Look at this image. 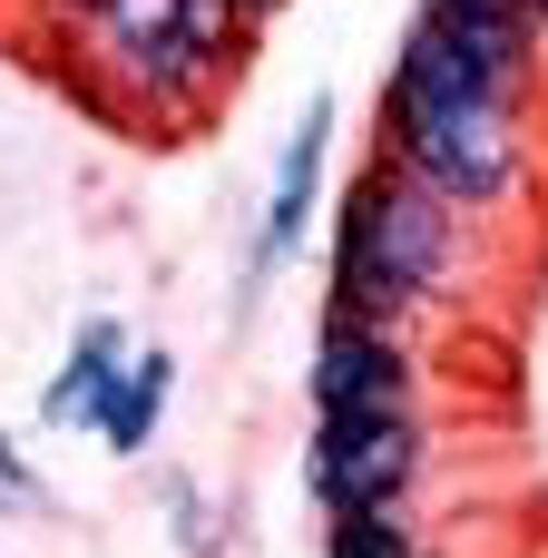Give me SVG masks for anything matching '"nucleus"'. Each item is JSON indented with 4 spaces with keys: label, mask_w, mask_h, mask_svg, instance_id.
<instances>
[{
    "label": "nucleus",
    "mask_w": 548,
    "mask_h": 558,
    "mask_svg": "<svg viewBox=\"0 0 548 558\" xmlns=\"http://www.w3.org/2000/svg\"><path fill=\"white\" fill-rule=\"evenodd\" d=\"M431 481V412H314L304 500L333 510H412Z\"/></svg>",
    "instance_id": "nucleus-4"
},
{
    "label": "nucleus",
    "mask_w": 548,
    "mask_h": 558,
    "mask_svg": "<svg viewBox=\"0 0 548 558\" xmlns=\"http://www.w3.org/2000/svg\"><path fill=\"white\" fill-rule=\"evenodd\" d=\"M422 10L451 29V49L500 98H520V108L548 98V39H539V20H529V0H422Z\"/></svg>",
    "instance_id": "nucleus-7"
},
{
    "label": "nucleus",
    "mask_w": 548,
    "mask_h": 558,
    "mask_svg": "<svg viewBox=\"0 0 548 558\" xmlns=\"http://www.w3.org/2000/svg\"><path fill=\"white\" fill-rule=\"evenodd\" d=\"M373 147L422 177L441 206H461L471 226H510L529 196H539V137H529V108L500 98L431 10H412L392 69H382V108H373Z\"/></svg>",
    "instance_id": "nucleus-1"
},
{
    "label": "nucleus",
    "mask_w": 548,
    "mask_h": 558,
    "mask_svg": "<svg viewBox=\"0 0 548 558\" xmlns=\"http://www.w3.org/2000/svg\"><path fill=\"white\" fill-rule=\"evenodd\" d=\"M39 10H49V20H69V29H78V20H98V0H39Z\"/></svg>",
    "instance_id": "nucleus-12"
},
{
    "label": "nucleus",
    "mask_w": 548,
    "mask_h": 558,
    "mask_svg": "<svg viewBox=\"0 0 548 558\" xmlns=\"http://www.w3.org/2000/svg\"><path fill=\"white\" fill-rule=\"evenodd\" d=\"M118 373H127V333H118V314H88V324L69 333L49 392H39V422H49V432H98L108 402H118Z\"/></svg>",
    "instance_id": "nucleus-8"
},
{
    "label": "nucleus",
    "mask_w": 548,
    "mask_h": 558,
    "mask_svg": "<svg viewBox=\"0 0 548 558\" xmlns=\"http://www.w3.org/2000/svg\"><path fill=\"white\" fill-rule=\"evenodd\" d=\"M20 510H39V481H29V461H20V441L0 432V520H20Z\"/></svg>",
    "instance_id": "nucleus-11"
},
{
    "label": "nucleus",
    "mask_w": 548,
    "mask_h": 558,
    "mask_svg": "<svg viewBox=\"0 0 548 558\" xmlns=\"http://www.w3.org/2000/svg\"><path fill=\"white\" fill-rule=\"evenodd\" d=\"M245 39L255 20L235 0H98V20H78L69 88H88L118 128L176 137L216 118V98L245 69Z\"/></svg>",
    "instance_id": "nucleus-3"
},
{
    "label": "nucleus",
    "mask_w": 548,
    "mask_h": 558,
    "mask_svg": "<svg viewBox=\"0 0 548 558\" xmlns=\"http://www.w3.org/2000/svg\"><path fill=\"white\" fill-rule=\"evenodd\" d=\"M324 558H431L412 510H333L324 520Z\"/></svg>",
    "instance_id": "nucleus-10"
},
{
    "label": "nucleus",
    "mask_w": 548,
    "mask_h": 558,
    "mask_svg": "<svg viewBox=\"0 0 548 558\" xmlns=\"http://www.w3.org/2000/svg\"><path fill=\"white\" fill-rule=\"evenodd\" d=\"M167 392H176V353H167V343H157V353H127V373H118V402H108L98 441H108L118 461H137V451L157 441V422H167Z\"/></svg>",
    "instance_id": "nucleus-9"
},
{
    "label": "nucleus",
    "mask_w": 548,
    "mask_h": 558,
    "mask_svg": "<svg viewBox=\"0 0 548 558\" xmlns=\"http://www.w3.org/2000/svg\"><path fill=\"white\" fill-rule=\"evenodd\" d=\"M235 10H245V20H275V10H294V0H235Z\"/></svg>",
    "instance_id": "nucleus-13"
},
{
    "label": "nucleus",
    "mask_w": 548,
    "mask_h": 558,
    "mask_svg": "<svg viewBox=\"0 0 548 558\" xmlns=\"http://www.w3.org/2000/svg\"><path fill=\"white\" fill-rule=\"evenodd\" d=\"M471 265H480V226L373 147L343 177V196H333L324 324H392V333H412V324L471 304Z\"/></svg>",
    "instance_id": "nucleus-2"
},
{
    "label": "nucleus",
    "mask_w": 548,
    "mask_h": 558,
    "mask_svg": "<svg viewBox=\"0 0 548 558\" xmlns=\"http://www.w3.org/2000/svg\"><path fill=\"white\" fill-rule=\"evenodd\" d=\"M324 167H333V98L314 88V98L294 108V128H284V157H275V186H265V226H255L245 275H235V304H245V314L265 304V284H275L284 265H304L314 206H324Z\"/></svg>",
    "instance_id": "nucleus-5"
},
{
    "label": "nucleus",
    "mask_w": 548,
    "mask_h": 558,
    "mask_svg": "<svg viewBox=\"0 0 548 558\" xmlns=\"http://www.w3.org/2000/svg\"><path fill=\"white\" fill-rule=\"evenodd\" d=\"M529 20H539V39H548V0H529Z\"/></svg>",
    "instance_id": "nucleus-14"
},
{
    "label": "nucleus",
    "mask_w": 548,
    "mask_h": 558,
    "mask_svg": "<svg viewBox=\"0 0 548 558\" xmlns=\"http://www.w3.org/2000/svg\"><path fill=\"white\" fill-rule=\"evenodd\" d=\"M304 402L314 412H422V353H412V333H392V324H314Z\"/></svg>",
    "instance_id": "nucleus-6"
}]
</instances>
